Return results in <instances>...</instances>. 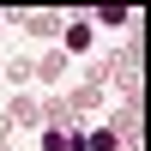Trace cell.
I'll return each mask as SVG.
<instances>
[{
    "instance_id": "obj_1",
    "label": "cell",
    "mask_w": 151,
    "mask_h": 151,
    "mask_svg": "<svg viewBox=\"0 0 151 151\" xmlns=\"http://www.w3.org/2000/svg\"><path fill=\"white\" fill-rule=\"evenodd\" d=\"M121 139H115V127H97V133H85V151H115Z\"/></svg>"
},
{
    "instance_id": "obj_2",
    "label": "cell",
    "mask_w": 151,
    "mask_h": 151,
    "mask_svg": "<svg viewBox=\"0 0 151 151\" xmlns=\"http://www.w3.org/2000/svg\"><path fill=\"white\" fill-rule=\"evenodd\" d=\"M67 48L85 55V48H91V24H73V30H67Z\"/></svg>"
}]
</instances>
